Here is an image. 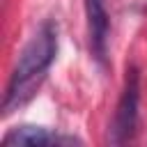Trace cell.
<instances>
[{
  "instance_id": "obj_1",
  "label": "cell",
  "mask_w": 147,
  "mask_h": 147,
  "mask_svg": "<svg viewBox=\"0 0 147 147\" xmlns=\"http://www.w3.org/2000/svg\"><path fill=\"white\" fill-rule=\"evenodd\" d=\"M55 55H57V25L53 21H46L32 34V39L25 44V48L21 51L16 60V67L11 71V78H9L5 99H2L5 115L21 108L34 94L46 71L51 69Z\"/></svg>"
},
{
  "instance_id": "obj_4",
  "label": "cell",
  "mask_w": 147,
  "mask_h": 147,
  "mask_svg": "<svg viewBox=\"0 0 147 147\" xmlns=\"http://www.w3.org/2000/svg\"><path fill=\"white\" fill-rule=\"evenodd\" d=\"M2 145H80V140L74 136L53 133L44 126L23 124V126H16L9 133H5Z\"/></svg>"
},
{
  "instance_id": "obj_3",
  "label": "cell",
  "mask_w": 147,
  "mask_h": 147,
  "mask_svg": "<svg viewBox=\"0 0 147 147\" xmlns=\"http://www.w3.org/2000/svg\"><path fill=\"white\" fill-rule=\"evenodd\" d=\"M85 18H87V39L90 53L99 64H106L108 55V37H110V18L106 0H83Z\"/></svg>"
},
{
  "instance_id": "obj_2",
  "label": "cell",
  "mask_w": 147,
  "mask_h": 147,
  "mask_svg": "<svg viewBox=\"0 0 147 147\" xmlns=\"http://www.w3.org/2000/svg\"><path fill=\"white\" fill-rule=\"evenodd\" d=\"M138 108H140V74L136 67L126 69L122 96L115 108V117L108 129V142L110 145H124L133 138L138 126Z\"/></svg>"
}]
</instances>
